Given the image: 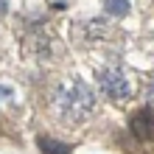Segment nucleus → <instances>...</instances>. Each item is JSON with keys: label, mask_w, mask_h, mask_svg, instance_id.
Masks as SVG:
<instances>
[{"label": "nucleus", "mask_w": 154, "mask_h": 154, "mask_svg": "<svg viewBox=\"0 0 154 154\" xmlns=\"http://www.w3.org/2000/svg\"><path fill=\"white\" fill-rule=\"evenodd\" d=\"M95 106V95L84 81H70L67 87H62L56 93V109L67 118L70 123L84 121Z\"/></svg>", "instance_id": "1"}, {"label": "nucleus", "mask_w": 154, "mask_h": 154, "mask_svg": "<svg viewBox=\"0 0 154 154\" xmlns=\"http://www.w3.org/2000/svg\"><path fill=\"white\" fill-rule=\"evenodd\" d=\"M98 84H101V93L112 101H126L132 95V87L121 70H98Z\"/></svg>", "instance_id": "2"}, {"label": "nucleus", "mask_w": 154, "mask_h": 154, "mask_svg": "<svg viewBox=\"0 0 154 154\" xmlns=\"http://www.w3.org/2000/svg\"><path fill=\"white\" fill-rule=\"evenodd\" d=\"M132 132L140 140H151L154 137V112L151 109H140L132 115Z\"/></svg>", "instance_id": "3"}, {"label": "nucleus", "mask_w": 154, "mask_h": 154, "mask_svg": "<svg viewBox=\"0 0 154 154\" xmlns=\"http://www.w3.org/2000/svg\"><path fill=\"white\" fill-rule=\"evenodd\" d=\"M37 146H39L42 154H70V146H65L59 140H51V137H39Z\"/></svg>", "instance_id": "4"}, {"label": "nucleus", "mask_w": 154, "mask_h": 154, "mask_svg": "<svg viewBox=\"0 0 154 154\" xmlns=\"http://www.w3.org/2000/svg\"><path fill=\"white\" fill-rule=\"evenodd\" d=\"M104 8L115 17H123L129 14V0H104Z\"/></svg>", "instance_id": "5"}, {"label": "nucleus", "mask_w": 154, "mask_h": 154, "mask_svg": "<svg viewBox=\"0 0 154 154\" xmlns=\"http://www.w3.org/2000/svg\"><path fill=\"white\" fill-rule=\"evenodd\" d=\"M146 98L154 104V81H151V84H149V90H146Z\"/></svg>", "instance_id": "6"}, {"label": "nucleus", "mask_w": 154, "mask_h": 154, "mask_svg": "<svg viewBox=\"0 0 154 154\" xmlns=\"http://www.w3.org/2000/svg\"><path fill=\"white\" fill-rule=\"evenodd\" d=\"M6 11V0H0V14H3Z\"/></svg>", "instance_id": "7"}]
</instances>
